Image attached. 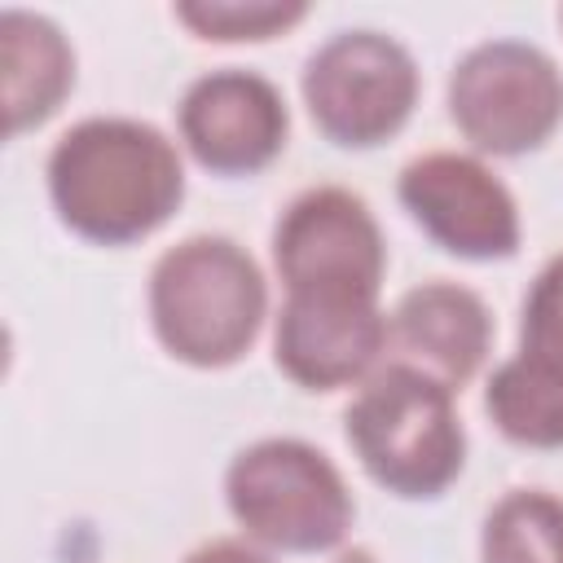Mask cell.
Here are the masks:
<instances>
[{
	"instance_id": "obj_1",
	"label": "cell",
	"mask_w": 563,
	"mask_h": 563,
	"mask_svg": "<svg viewBox=\"0 0 563 563\" xmlns=\"http://www.w3.org/2000/svg\"><path fill=\"white\" fill-rule=\"evenodd\" d=\"M44 172L57 220L97 246H132L163 229L185 202L176 141L128 114L70 123L48 150Z\"/></svg>"
},
{
	"instance_id": "obj_2",
	"label": "cell",
	"mask_w": 563,
	"mask_h": 563,
	"mask_svg": "<svg viewBox=\"0 0 563 563\" xmlns=\"http://www.w3.org/2000/svg\"><path fill=\"white\" fill-rule=\"evenodd\" d=\"M268 317V282L246 246L224 233H194L150 268V325L167 356L194 369H224L251 352Z\"/></svg>"
},
{
	"instance_id": "obj_3",
	"label": "cell",
	"mask_w": 563,
	"mask_h": 563,
	"mask_svg": "<svg viewBox=\"0 0 563 563\" xmlns=\"http://www.w3.org/2000/svg\"><path fill=\"white\" fill-rule=\"evenodd\" d=\"M453 396L440 378L405 361L378 365L356 387L343 409V435L378 488L405 501H431L462 475L466 431Z\"/></svg>"
},
{
	"instance_id": "obj_4",
	"label": "cell",
	"mask_w": 563,
	"mask_h": 563,
	"mask_svg": "<svg viewBox=\"0 0 563 563\" xmlns=\"http://www.w3.org/2000/svg\"><path fill=\"white\" fill-rule=\"evenodd\" d=\"M224 501L242 537L277 554H325L343 545L356 501L339 466L308 440L268 435L233 453Z\"/></svg>"
},
{
	"instance_id": "obj_5",
	"label": "cell",
	"mask_w": 563,
	"mask_h": 563,
	"mask_svg": "<svg viewBox=\"0 0 563 563\" xmlns=\"http://www.w3.org/2000/svg\"><path fill=\"white\" fill-rule=\"evenodd\" d=\"M413 53L369 26L330 35L303 62V106L317 132L339 150H374L391 141L418 106Z\"/></svg>"
},
{
	"instance_id": "obj_6",
	"label": "cell",
	"mask_w": 563,
	"mask_h": 563,
	"mask_svg": "<svg viewBox=\"0 0 563 563\" xmlns=\"http://www.w3.org/2000/svg\"><path fill=\"white\" fill-rule=\"evenodd\" d=\"M449 119L479 154L541 150L563 123V70L528 40H484L449 75Z\"/></svg>"
},
{
	"instance_id": "obj_7",
	"label": "cell",
	"mask_w": 563,
	"mask_h": 563,
	"mask_svg": "<svg viewBox=\"0 0 563 563\" xmlns=\"http://www.w3.org/2000/svg\"><path fill=\"white\" fill-rule=\"evenodd\" d=\"M273 264L286 282V295L378 299L387 246L361 194L343 185H317L295 194L277 216Z\"/></svg>"
},
{
	"instance_id": "obj_8",
	"label": "cell",
	"mask_w": 563,
	"mask_h": 563,
	"mask_svg": "<svg viewBox=\"0 0 563 563\" xmlns=\"http://www.w3.org/2000/svg\"><path fill=\"white\" fill-rule=\"evenodd\" d=\"M396 198L409 220L449 255L493 264L519 251V207L506 180L475 154L431 150L400 167Z\"/></svg>"
},
{
	"instance_id": "obj_9",
	"label": "cell",
	"mask_w": 563,
	"mask_h": 563,
	"mask_svg": "<svg viewBox=\"0 0 563 563\" xmlns=\"http://www.w3.org/2000/svg\"><path fill=\"white\" fill-rule=\"evenodd\" d=\"M176 128L194 163L211 176H255L286 150L290 110L268 75L220 66L185 88Z\"/></svg>"
},
{
	"instance_id": "obj_10",
	"label": "cell",
	"mask_w": 563,
	"mask_h": 563,
	"mask_svg": "<svg viewBox=\"0 0 563 563\" xmlns=\"http://www.w3.org/2000/svg\"><path fill=\"white\" fill-rule=\"evenodd\" d=\"M387 352L378 299L286 295L273 325V361L303 391L361 387Z\"/></svg>"
},
{
	"instance_id": "obj_11",
	"label": "cell",
	"mask_w": 563,
	"mask_h": 563,
	"mask_svg": "<svg viewBox=\"0 0 563 563\" xmlns=\"http://www.w3.org/2000/svg\"><path fill=\"white\" fill-rule=\"evenodd\" d=\"M387 347L396 361L440 378L449 391H462L493 347L488 303L462 282H422L396 299L387 317Z\"/></svg>"
},
{
	"instance_id": "obj_12",
	"label": "cell",
	"mask_w": 563,
	"mask_h": 563,
	"mask_svg": "<svg viewBox=\"0 0 563 563\" xmlns=\"http://www.w3.org/2000/svg\"><path fill=\"white\" fill-rule=\"evenodd\" d=\"M4 62V128L9 136L40 128L75 88V48L62 26L31 9L0 13Z\"/></svg>"
},
{
	"instance_id": "obj_13",
	"label": "cell",
	"mask_w": 563,
	"mask_h": 563,
	"mask_svg": "<svg viewBox=\"0 0 563 563\" xmlns=\"http://www.w3.org/2000/svg\"><path fill=\"white\" fill-rule=\"evenodd\" d=\"M484 413L510 444L563 449V374L515 352L493 369L484 387Z\"/></svg>"
},
{
	"instance_id": "obj_14",
	"label": "cell",
	"mask_w": 563,
	"mask_h": 563,
	"mask_svg": "<svg viewBox=\"0 0 563 563\" xmlns=\"http://www.w3.org/2000/svg\"><path fill=\"white\" fill-rule=\"evenodd\" d=\"M479 563H563V497L545 488H515L479 532Z\"/></svg>"
},
{
	"instance_id": "obj_15",
	"label": "cell",
	"mask_w": 563,
	"mask_h": 563,
	"mask_svg": "<svg viewBox=\"0 0 563 563\" xmlns=\"http://www.w3.org/2000/svg\"><path fill=\"white\" fill-rule=\"evenodd\" d=\"M308 13L303 0H180L176 18L198 35L216 44L233 40H273L290 31Z\"/></svg>"
},
{
	"instance_id": "obj_16",
	"label": "cell",
	"mask_w": 563,
	"mask_h": 563,
	"mask_svg": "<svg viewBox=\"0 0 563 563\" xmlns=\"http://www.w3.org/2000/svg\"><path fill=\"white\" fill-rule=\"evenodd\" d=\"M519 356L563 374V251L541 264V273L523 295Z\"/></svg>"
},
{
	"instance_id": "obj_17",
	"label": "cell",
	"mask_w": 563,
	"mask_h": 563,
	"mask_svg": "<svg viewBox=\"0 0 563 563\" xmlns=\"http://www.w3.org/2000/svg\"><path fill=\"white\" fill-rule=\"evenodd\" d=\"M180 563H273L255 541H238V537H211L198 550H189Z\"/></svg>"
},
{
	"instance_id": "obj_18",
	"label": "cell",
	"mask_w": 563,
	"mask_h": 563,
	"mask_svg": "<svg viewBox=\"0 0 563 563\" xmlns=\"http://www.w3.org/2000/svg\"><path fill=\"white\" fill-rule=\"evenodd\" d=\"M334 563H378V559H374L369 550H361V545H352V550H343V554H339Z\"/></svg>"
},
{
	"instance_id": "obj_19",
	"label": "cell",
	"mask_w": 563,
	"mask_h": 563,
	"mask_svg": "<svg viewBox=\"0 0 563 563\" xmlns=\"http://www.w3.org/2000/svg\"><path fill=\"white\" fill-rule=\"evenodd\" d=\"M559 22H563V9H559Z\"/></svg>"
}]
</instances>
